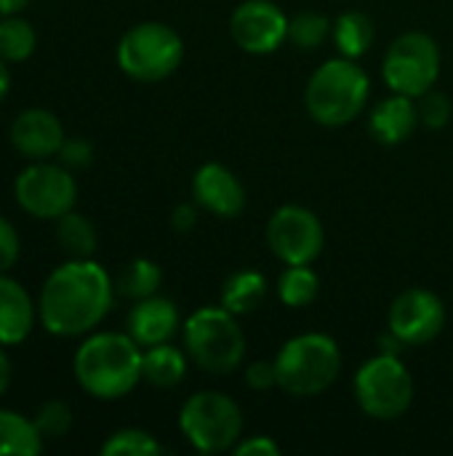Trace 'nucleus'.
I'll use <instances>...</instances> for the list:
<instances>
[{
	"instance_id": "obj_1",
	"label": "nucleus",
	"mask_w": 453,
	"mask_h": 456,
	"mask_svg": "<svg viewBox=\"0 0 453 456\" xmlns=\"http://www.w3.org/2000/svg\"><path fill=\"white\" fill-rule=\"evenodd\" d=\"M115 283L93 259H69L43 283L37 318L53 337L91 334L112 310Z\"/></svg>"
},
{
	"instance_id": "obj_2",
	"label": "nucleus",
	"mask_w": 453,
	"mask_h": 456,
	"mask_svg": "<svg viewBox=\"0 0 453 456\" xmlns=\"http://www.w3.org/2000/svg\"><path fill=\"white\" fill-rule=\"evenodd\" d=\"M75 379L91 398H125L142 382V350L131 334H91L75 353Z\"/></svg>"
},
{
	"instance_id": "obj_3",
	"label": "nucleus",
	"mask_w": 453,
	"mask_h": 456,
	"mask_svg": "<svg viewBox=\"0 0 453 456\" xmlns=\"http://www.w3.org/2000/svg\"><path fill=\"white\" fill-rule=\"evenodd\" d=\"M368 91L371 83L363 67L355 59L339 56L323 61L312 72L304 91V104L315 123L339 128L352 123L366 110Z\"/></svg>"
},
{
	"instance_id": "obj_4",
	"label": "nucleus",
	"mask_w": 453,
	"mask_h": 456,
	"mask_svg": "<svg viewBox=\"0 0 453 456\" xmlns=\"http://www.w3.org/2000/svg\"><path fill=\"white\" fill-rule=\"evenodd\" d=\"M275 369L283 393L294 398H315L339 379L342 350L328 334H299L280 347Z\"/></svg>"
},
{
	"instance_id": "obj_5",
	"label": "nucleus",
	"mask_w": 453,
	"mask_h": 456,
	"mask_svg": "<svg viewBox=\"0 0 453 456\" xmlns=\"http://www.w3.org/2000/svg\"><path fill=\"white\" fill-rule=\"evenodd\" d=\"M227 307H200L184 321V347L208 374H230L246 355V337Z\"/></svg>"
},
{
	"instance_id": "obj_6",
	"label": "nucleus",
	"mask_w": 453,
	"mask_h": 456,
	"mask_svg": "<svg viewBox=\"0 0 453 456\" xmlns=\"http://www.w3.org/2000/svg\"><path fill=\"white\" fill-rule=\"evenodd\" d=\"M184 59V43L179 32L163 21H142L131 27L117 43L120 69L142 83L166 80L179 69Z\"/></svg>"
},
{
	"instance_id": "obj_7",
	"label": "nucleus",
	"mask_w": 453,
	"mask_h": 456,
	"mask_svg": "<svg viewBox=\"0 0 453 456\" xmlns=\"http://www.w3.org/2000/svg\"><path fill=\"white\" fill-rule=\"evenodd\" d=\"M355 398L363 414L379 422L403 417L414 403V377L400 355L379 353L355 374Z\"/></svg>"
},
{
	"instance_id": "obj_8",
	"label": "nucleus",
	"mask_w": 453,
	"mask_h": 456,
	"mask_svg": "<svg viewBox=\"0 0 453 456\" xmlns=\"http://www.w3.org/2000/svg\"><path fill=\"white\" fill-rule=\"evenodd\" d=\"M179 428L184 438L203 454H219L235 449L243 436L240 406L216 390L195 393L179 411Z\"/></svg>"
},
{
	"instance_id": "obj_9",
	"label": "nucleus",
	"mask_w": 453,
	"mask_h": 456,
	"mask_svg": "<svg viewBox=\"0 0 453 456\" xmlns=\"http://www.w3.org/2000/svg\"><path fill=\"white\" fill-rule=\"evenodd\" d=\"M382 75L392 94L419 99L435 86L441 75L438 43L425 32H403L392 40L382 64Z\"/></svg>"
},
{
	"instance_id": "obj_10",
	"label": "nucleus",
	"mask_w": 453,
	"mask_h": 456,
	"mask_svg": "<svg viewBox=\"0 0 453 456\" xmlns=\"http://www.w3.org/2000/svg\"><path fill=\"white\" fill-rule=\"evenodd\" d=\"M13 192L19 206L37 219H59L67 211H72L77 200V184L67 166L45 160H35L32 166H27L16 176Z\"/></svg>"
},
{
	"instance_id": "obj_11",
	"label": "nucleus",
	"mask_w": 453,
	"mask_h": 456,
	"mask_svg": "<svg viewBox=\"0 0 453 456\" xmlns=\"http://www.w3.org/2000/svg\"><path fill=\"white\" fill-rule=\"evenodd\" d=\"M267 243L283 265H312L326 246V232L310 208L288 203L270 216Z\"/></svg>"
},
{
	"instance_id": "obj_12",
	"label": "nucleus",
	"mask_w": 453,
	"mask_h": 456,
	"mask_svg": "<svg viewBox=\"0 0 453 456\" xmlns=\"http://www.w3.org/2000/svg\"><path fill=\"white\" fill-rule=\"evenodd\" d=\"M230 35L246 53H272L288 40V16L272 0H246L230 16Z\"/></svg>"
},
{
	"instance_id": "obj_13",
	"label": "nucleus",
	"mask_w": 453,
	"mask_h": 456,
	"mask_svg": "<svg viewBox=\"0 0 453 456\" xmlns=\"http://www.w3.org/2000/svg\"><path fill=\"white\" fill-rule=\"evenodd\" d=\"M446 326V307L438 294L427 289H406L390 307L387 329L403 345H427Z\"/></svg>"
},
{
	"instance_id": "obj_14",
	"label": "nucleus",
	"mask_w": 453,
	"mask_h": 456,
	"mask_svg": "<svg viewBox=\"0 0 453 456\" xmlns=\"http://www.w3.org/2000/svg\"><path fill=\"white\" fill-rule=\"evenodd\" d=\"M192 195L200 208L222 219H232L246 208V187L222 163H206L195 171Z\"/></svg>"
},
{
	"instance_id": "obj_15",
	"label": "nucleus",
	"mask_w": 453,
	"mask_h": 456,
	"mask_svg": "<svg viewBox=\"0 0 453 456\" xmlns=\"http://www.w3.org/2000/svg\"><path fill=\"white\" fill-rule=\"evenodd\" d=\"M11 144L29 160H45L59 155L64 144V128L53 112L32 107L19 112L11 123Z\"/></svg>"
},
{
	"instance_id": "obj_16",
	"label": "nucleus",
	"mask_w": 453,
	"mask_h": 456,
	"mask_svg": "<svg viewBox=\"0 0 453 456\" xmlns=\"http://www.w3.org/2000/svg\"><path fill=\"white\" fill-rule=\"evenodd\" d=\"M179 329L176 305L166 297H147L133 305L128 313V334L139 347H152L168 342Z\"/></svg>"
},
{
	"instance_id": "obj_17",
	"label": "nucleus",
	"mask_w": 453,
	"mask_h": 456,
	"mask_svg": "<svg viewBox=\"0 0 453 456\" xmlns=\"http://www.w3.org/2000/svg\"><path fill=\"white\" fill-rule=\"evenodd\" d=\"M417 126H419V107H417V99L406 94H392L382 99L368 118V128L374 139L390 147L411 139Z\"/></svg>"
},
{
	"instance_id": "obj_18",
	"label": "nucleus",
	"mask_w": 453,
	"mask_h": 456,
	"mask_svg": "<svg viewBox=\"0 0 453 456\" xmlns=\"http://www.w3.org/2000/svg\"><path fill=\"white\" fill-rule=\"evenodd\" d=\"M35 329V305L21 283L0 273V345L24 342Z\"/></svg>"
},
{
	"instance_id": "obj_19",
	"label": "nucleus",
	"mask_w": 453,
	"mask_h": 456,
	"mask_svg": "<svg viewBox=\"0 0 453 456\" xmlns=\"http://www.w3.org/2000/svg\"><path fill=\"white\" fill-rule=\"evenodd\" d=\"M187 377V358L179 347L163 342L152 345L142 353V379L152 387L168 390L176 387Z\"/></svg>"
},
{
	"instance_id": "obj_20",
	"label": "nucleus",
	"mask_w": 453,
	"mask_h": 456,
	"mask_svg": "<svg viewBox=\"0 0 453 456\" xmlns=\"http://www.w3.org/2000/svg\"><path fill=\"white\" fill-rule=\"evenodd\" d=\"M43 444L45 438L40 436L35 419L0 409V456H37Z\"/></svg>"
},
{
	"instance_id": "obj_21",
	"label": "nucleus",
	"mask_w": 453,
	"mask_h": 456,
	"mask_svg": "<svg viewBox=\"0 0 453 456\" xmlns=\"http://www.w3.org/2000/svg\"><path fill=\"white\" fill-rule=\"evenodd\" d=\"M264 297H267V281L256 270H238L222 286V307H227L232 315L254 313L264 302Z\"/></svg>"
},
{
	"instance_id": "obj_22",
	"label": "nucleus",
	"mask_w": 453,
	"mask_h": 456,
	"mask_svg": "<svg viewBox=\"0 0 453 456\" xmlns=\"http://www.w3.org/2000/svg\"><path fill=\"white\" fill-rule=\"evenodd\" d=\"M331 35L342 56L360 59L374 45V21L360 11H347L334 21Z\"/></svg>"
},
{
	"instance_id": "obj_23",
	"label": "nucleus",
	"mask_w": 453,
	"mask_h": 456,
	"mask_svg": "<svg viewBox=\"0 0 453 456\" xmlns=\"http://www.w3.org/2000/svg\"><path fill=\"white\" fill-rule=\"evenodd\" d=\"M320 294V278L310 265H286L278 278V297L286 307H310Z\"/></svg>"
},
{
	"instance_id": "obj_24",
	"label": "nucleus",
	"mask_w": 453,
	"mask_h": 456,
	"mask_svg": "<svg viewBox=\"0 0 453 456\" xmlns=\"http://www.w3.org/2000/svg\"><path fill=\"white\" fill-rule=\"evenodd\" d=\"M56 240L61 251L72 259H91L96 251V230L91 219L75 211H67L64 216L56 219Z\"/></svg>"
},
{
	"instance_id": "obj_25",
	"label": "nucleus",
	"mask_w": 453,
	"mask_h": 456,
	"mask_svg": "<svg viewBox=\"0 0 453 456\" xmlns=\"http://www.w3.org/2000/svg\"><path fill=\"white\" fill-rule=\"evenodd\" d=\"M160 283H163V273L152 259H133L120 270L115 281V291H120L125 299L139 302V299L155 297Z\"/></svg>"
},
{
	"instance_id": "obj_26",
	"label": "nucleus",
	"mask_w": 453,
	"mask_h": 456,
	"mask_svg": "<svg viewBox=\"0 0 453 456\" xmlns=\"http://www.w3.org/2000/svg\"><path fill=\"white\" fill-rule=\"evenodd\" d=\"M37 43L35 27L19 13L0 19V56L5 61H24L32 56Z\"/></svg>"
},
{
	"instance_id": "obj_27",
	"label": "nucleus",
	"mask_w": 453,
	"mask_h": 456,
	"mask_svg": "<svg viewBox=\"0 0 453 456\" xmlns=\"http://www.w3.org/2000/svg\"><path fill=\"white\" fill-rule=\"evenodd\" d=\"M160 452H163V446L158 444V438L139 428L117 430L101 446L104 456H158Z\"/></svg>"
},
{
	"instance_id": "obj_28",
	"label": "nucleus",
	"mask_w": 453,
	"mask_h": 456,
	"mask_svg": "<svg viewBox=\"0 0 453 456\" xmlns=\"http://www.w3.org/2000/svg\"><path fill=\"white\" fill-rule=\"evenodd\" d=\"M331 27L334 24L323 13L302 11V13H296V16L288 19V40L296 48L312 51V48H318V45L326 43V37L331 35Z\"/></svg>"
},
{
	"instance_id": "obj_29",
	"label": "nucleus",
	"mask_w": 453,
	"mask_h": 456,
	"mask_svg": "<svg viewBox=\"0 0 453 456\" xmlns=\"http://www.w3.org/2000/svg\"><path fill=\"white\" fill-rule=\"evenodd\" d=\"M35 425L45 441L64 438L72 428V409L64 401H45L35 414Z\"/></svg>"
},
{
	"instance_id": "obj_30",
	"label": "nucleus",
	"mask_w": 453,
	"mask_h": 456,
	"mask_svg": "<svg viewBox=\"0 0 453 456\" xmlns=\"http://www.w3.org/2000/svg\"><path fill=\"white\" fill-rule=\"evenodd\" d=\"M417 107H419V123L427 126V128H443L449 126L453 115L451 99L441 91H427L417 99Z\"/></svg>"
},
{
	"instance_id": "obj_31",
	"label": "nucleus",
	"mask_w": 453,
	"mask_h": 456,
	"mask_svg": "<svg viewBox=\"0 0 453 456\" xmlns=\"http://www.w3.org/2000/svg\"><path fill=\"white\" fill-rule=\"evenodd\" d=\"M246 385L256 393H267L272 387H278V369H275V361H259V363H251L246 369Z\"/></svg>"
},
{
	"instance_id": "obj_32",
	"label": "nucleus",
	"mask_w": 453,
	"mask_h": 456,
	"mask_svg": "<svg viewBox=\"0 0 453 456\" xmlns=\"http://www.w3.org/2000/svg\"><path fill=\"white\" fill-rule=\"evenodd\" d=\"M59 158H61V166L67 168H85L93 158V147L85 139H64Z\"/></svg>"
},
{
	"instance_id": "obj_33",
	"label": "nucleus",
	"mask_w": 453,
	"mask_h": 456,
	"mask_svg": "<svg viewBox=\"0 0 453 456\" xmlns=\"http://www.w3.org/2000/svg\"><path fill=\"white\" fill-rule=\"evenodd\" d=\"M19 259V235L13 224L0 216V273H8Z\"/></svg>"
},
{
	"instance_id": "obj_34",
	"label": "nucleus",
	"mask_w": 453,
	"mask_h": 456,
	"mask_svg": "<svg viewBox=\"0 0 453 456\" xmlns=\"http://www.w3.org/2000/svg\"><path fill=\"white\" fill-rule=\"evenodd\" d=\"M235 456H278L280 446L270 436H248L235 444Z\"/></svg>"
},
{
	"instance_id": "obj_35",
	"label": "nucleus",
	"mask_w": 453,
	"mask_h": 456,
	"mask_svg": "<svg viewBox=\"0 0 453 456\" xmlns=\"http://www.w3.org/2000/svg\"><path fill=\"white\" fill-rule=\"evenodd\" d=\"M195 224H198V208L192 203H179L171 211V227L176 232H190V230H195Z\"/></svg>"
},
{
	"instance_id": "obj_36",
	"label": "nucleus",
	"mask_w": 453,
	"mask_h": 456,
	"mask_svg": "<svg viewBox=\"0 0 453 456\" xmlns=\"http://www.w3.org/2000/svg\"><path fill=\"white\" fill-rule=\"evenodd\" d=\"M11 377H13V369H11V361H8V355H5V350L0 345V398L11 385Z\"/></svg>"
},
{
	"instance_id": "obj_37",
	"label": "nucleus",
	"mask_w": 453,
	"mask_h": 456,
	"mask_svg": "<svg viewBox=\"0 0 453 456\" xmlns=\"http://www.w3.org/2000/svg\"><path fill=\"white\" fill-rule=\"evenodd\" d=\"M29 5V0H0V16H13L19 11H24Z\"/></svg>"
},
{
	"instance_id": "obj_38",
	"label": "nucleus",
	"mask_w": 453,
	"mask_h": 456,
	"mask_svg": "<svg viewBox=\"0 0 453 456\" xmlns=\"http://www.w3.org/2000/svg\"><path fill=\"white\" fill-rule=\"evenodd\" d=\"M8 88H11V72H8V61L0 56V102L5 99Z\"/></svg>"
}]
</instances>
